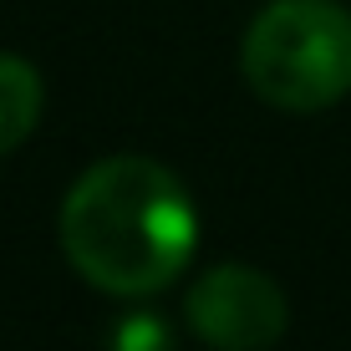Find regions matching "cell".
<instances>
[{
  "instance_id": "1",
  "label": "cell",
  "mask_w": 351,
  "mask_h": 351,
  "mask_svg": "<svg viewBox=\"0 0 351 351\" xmlns=\"http://www.w3.org/2000/svg\"><path fill=\"white\" fill-rule=\"evenodd\" d=\"M199 245L189 189L158 158L117 153L92 163L62 204V250L82 280L112 295L173 285Z\"/></svg>"
},
{
  "instance_id": "2",
  "label": "cell",
  "mask_w": 351,
  "mask_h": 351,
  "mask_svg": "<svg viewBox=\"0 0 351 351\" xmlns=\"http://www.w3.org/2000/svg\"><path fill=\"white\" fill-rule=\"evenodd\" d=\"M239 66L270 107L321 112L351 92V16L331 0H275L255 16Z\"/></svg>"
},
{
  "instance_id": "3",
  "label": "cell",
  "mask_w": 351,
  "mask_h": 351,
  "mask_svg": "<svg viewBox=\"0 0 351 351\" xmlns=\"http://www.w3.org/2000/svg\"><path fill=\"white\" fill-rule=\"evenodd\" d=\"M189 331L214 351H270L285 336V295L250 265H219L199 275L184 300Z\"/></svg>"
},
{
  "instance_id": "4",
  "label": "cell",
  "mask_w": 351,
  "mask_h": 351,
  "mask_svg": "<svg viewBox=\"0 0 351 351\" xmlns=\"http://www.w3.org/2000/svg\"><path fill=\"white\" fill-rule=\"evenodd\" d=\"M41 102H46V92H41L36 66L0 51V153L21 148L31 138L36 117H41Z\"/></svg>"
},
{
  "instance_id": "5",
  "label": "cell",
  "mask_w": 351,
  "mask_h": 351,
  "mask_svg": "<svg viewBox=\"0 0 351 351\" xmlns=\"http://www.w3.org/2000/svg\"><path fill=\"white\" fill-rule=\"evenodd\" d=\"M107 351H178V341H173V326L158 311H132L112 326Z\"/></svg>"
}]
</instances>
